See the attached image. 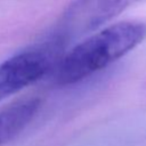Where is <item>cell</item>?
Wrapping results in <instances>:
<instances>
[{"label":"cell","mask_w":146,"mask_h":146,"mask_svg":"<svg viewBox=\"0 0 146 146\" xmlns=\"http://www.w3.org/2000/svg\"><path fill=\"white\" fill-rule=\"evenodd\" d=\"M146 38V24L128 21L113 24L76 44L58 63V86L74 84L117 60Z\"/></svg>","instance_id":"6da1fadb"},{"label":"cell","mask_w":146,"mask_h":146,"mask_svg":"<svg viewBox=\"0 0 146 146\" xmlns=\"http://www.w3.org/2000/svg\"><path fill=\"white\" fill-rule=\"evenodd\" d=\"M64 44L51 36L40 46L21 51L0 64V100L39 81L55 66Z\"/></svg>","instance_id":"7a4b0ae2"},{"label":"cell","mask_w":146,"mask_h":146,"mask_svg":"<svg viewBox=\"0 0 146 146\" xmlns=\"http://www.w3.org/2000/svg\"><path fill=\"white\" fill-rule=\"evenodd\" d=\"M140 0H74L64 10L52 35L64 46L112 21Z\"/></svg>","instance_id":"3957f363"},{"label":"cell","mask_w":146,"mask_h":146,"mask_svg":"<svg viewBox=\"0 0 146 146\" xmlns=\"http://www.w3.org/2000/svg\"><path fill=\"white\" fill-rule=\"evenodd\" d=\"M40 106L39 98H27L0 110V146L19 135L36 115Z\"/></svg>","instance_id":"277c9868"}]
</instances>
